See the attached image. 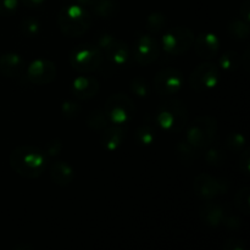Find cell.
Returning <instances> with one entry per match:
<instances>
[{
    "instance_id": "1",
    "label": "cell",
    "mask_w": 250,
    "mask_h": 250,
    "mask_svg": "<svg viewBox=\"0 0 250 250\" xmlns=\"http://www.w3.org/2000/svg\"><path fill=\"white\" fill-rule=\"evenodd\" d=\"M10 167L15 173L23 178L34 180L43 175L48 165L45 151L37 146H17L10 153Z\"/></svg>"
},
{
    "instance_id": "2",
    "label": "cell",
    "mask_w": 250,
    "mask_h": 250,
    "mask_svg": "<svg viewBox=\"0 0 250 250\" xmlns=\"http://www.w3.org/2000/svg\"><path fill=\"white\" fill-rule=\"evenodd\" d=\"M59 29L66 37H81L87 33L93 23L90 12L80 4L62 7L56 17Z\"/></svg>"
},
{
    "instance_id": "3",
    "label": "cell",
    "mask_w": 250,
    "mask_h": 250,
    "mask_svg": "<svg viewBox=\"0 0 250 250\" xmlns=\"http://www.w3.org/2000/svg\"><path fill=\"white\" fill-rule=\"evenodd\" d=\"M155 124L167 133H178L188 124V110L180 99L165 100L158 106Z\"/></svg>"
},
{
    "instance_id": "4",
    "label": "cell",
    "mask_w": 250,
    "mask_h": 250,
    "mask_svg": "<svg viewBox=\"0 0 250 250\" xmlns=\"http://www.w3.org/2000/svg\"><path fill=\"white\" fill-rule=\"evenodd\" d=\"M219 131L217 120L211 115H203L193 120L188 127L186 141L197 150H204L212 146Z\"/></svg>"
},
{
    "instance_id": "5",
    "label": "cell",
    "mask_w": 250,
    "mask_h": 250,
    "mask_svg": "<svg viewBox=\"0 0 250 250\" xmlns=\"http://www.w3.org/2000/svg\"><path fill=\"white\" fill-rule=\"evenodd\" d=\"M68 61L73 70L87 75L99 70L104 62V55L94 44H80L71 50Z\"/></svg>"
},
{
    "instance_id": "6",
    "label": "cell",
    "mask_w": 250,
    "mask_h": 250,
    "mask_svg": "<svg viewBox=\"0 0 250 250\" xmlns=\"http://www.w3.org/2000/svg\"><path fill=\"white\" fill-rule=\"evenodd\" d=\"M104 111L109 117L110 124L127 125L136 115V105L127 94L116 93L106 99Z\"/></svg>"
},
{
    "instance_id": "7",
    "label": "cell",
    "mask_w": 250,
    "mask_h": 250,
    "mask_svg": "<svg viewBox=\"0 0 250 250\" xmlns=\"http://www.w3.org/2000/svg\"><path fill=\"white\" fill-rule=\"evenodd\" d=\"M194 33L188 27H172L161 38L163 49L168 55H181L189 50L194 44Z\"/></svg>"
},
{
    "instance_id": "8",
    "label": "cell",
    "mask_w": 250,
    "mask_h": 250,
    "mask_svg": "<svg viewBox=\"0 0 250 250\" xmlns=\"http://www.w3.org/2000/svg\"><path fill=\"white\" fill-rule=\"evenodd\" d=\"M160 44L155 37L149 33H139L136 36L133 46L131 48L132 58L138 65L149 66L156 61L160 55Z\"/></svg>"
},
{
    "instance_id": "9",
    "label": "cell",
    "mask_w": 250,
    "mask_h": 250,
    "mask_svg": "<svg viewBox=\"0 0 250 250\" xmlns=\"http://www.w3.org/2000/svg\"><path fill=\"white\" fill-rule=\"evenodd\" d=\"M220 68L212 62H203L193 70L189 77V85L198 93L207 92L216 87L220 82Z\"/></svg>"
},
{
    "instance_id": "10",
    "label": "cell",
    "mask_w": 250,
    "mask_h": 250,
    "mask_svg": "<svg viewBox=\"0 0 250 250\" xmlns=\"http://www.w3.org/2000/svg\"><path fill=\"white\" fill-rule=\"evenodd\" d=\"M194 194L202 200H214L219 195L225 194L229 190L227 181L216 178L208 173H200L193 181Z\"/></svg>"
},
{
    "instance_id": "11",
    "label": "cell",
    "mask_w": 250,
    "mask_h": 250,
    "mask_svg": "<svg viewBox=\"0 0 250 250\" xmlns=\"http://www.w3.org/2000/svg\"><path fill=\"white\" fill-rule=\"evenodd\" d=\"M153 85L160 95L176 94L183 87V73L175 67L163 68L154 77Z\"/></svg>"
},
{
    "instance_id": "12",
    "label": "cell",
    "mask_w": 250,
    "mask_h": 250,
    "mask_svg": "<svg viewBox=\"0 0 250 250\" xmlns=\"http://www.w3.org/2000/svg\"><path fill=\"white\" fill-rule=\"evenodd\" d=\"M58 75V67L49 59H37L26 68L27 80L36 85H46L53 82Z\"/></svg>"
},
{
    "instance_id": "13",
    "label": "cell",
    "mask_w": 250,
    "mask_h": 250,
    "mask_svg": "<svg viewBox=\"0 0 250 250\" xmlns=\"http://www.w3.org/2000/svg\"><path fill=\"white\" fill-rule=\"evenodd\" d=\"M193 45H194L195 54L199 58L210 60V59H214L219 54L221 42H220L219 37L216 34L204 32V33H200L197 38H194Z\"/></svg>"
},
{
    "instance_id": "14",
    "label": "cell",
    "mask_w": 250,
    "mask_h": 250,
    "mask_svg": "<svg viewBox=\"0 0 250 250\" xmlns=\"http://www.w3.org/2000/svg\"><path fill=\"white\" fill-rule=\"evenodd\" d=\"M127 137V126L126 125H114L107 126L102 131L100 142L105 150L115 151L124 144Z\"/></svg>"
},
{
    "instance_id": "15",
    "label": "cell",
    "mask_w": 250,
    "mask_h": 250,
    "mask_svg": "<svg viewBox=\"0 0 250 250\" xmlns=\"http://www.w3.org/2000/svg\"><path fill=\"white\" fill-rule=\"evenodd\" d=\"M103 55H105V58L111 62V65L125 66L132 58L131 46L126 42L115 38L103 51Z\"/></svg>"
},
{
    "instance_id": "16",
    "label": "cell",
    "mask_w": 250,
    "mask_h": 250,
    "mask_svg": "<svg viewBox=\"0 0 250 250\" xmlns=\"http://www.w3.org/2000/svg\"><path fill=\"white\" fill-rule=\"evenodd\" d=\"M99 89V81L92 76H78L72 82V93L78 100L92 99L98 94Z\"/></svg>"
},
{
    "instance_id": "17",
    "label": "cell",
    "mask_w": 250,
    "mask_h": 250,
    "mask_svg": "<svg viewBox=\"0 0 250 250\" xmlns=\"http://www.w3.org/2000/svg\"><path fill=\"white\" fill-rule=\"evenodd\" d=\"M26 70L23 56L17 53H5L0 56V73L5 77L16 78Z\"/></svg>"
},
{
    "instance_id": "18",
    "label": "cell",
    "mask_w": 250,
    "mask_h": 250,
    "mask_svg": "<svg viewBox=\"0 0 250 250\" xmlns=\"http://www.w3.org/2000/svg\"><path fill=\"white\" fill-rule=\"evenodd\" d=\"M199 215L202 221L210 227H217L222 224L225 217V210L222 205L211 200H205L204 204L200 207Z\"/></svg>"
},
{
    "instance_id": "19",
    "label": "cell",
    "mask_w": 250,
    "mask_h": 250,
    "mask_svg": "<svg viewBox=\"0 0 250 250\" xmlns=\"http://www.w3.org/2000/svg\"><path fill=\"white\" fill-rule=\"evenodd\" d=\"M50 178L55 185L67 187L75 180V170L66 161H55L50 166Z\"/></svg>"
},
{
    "instance_id": "20",
    "label": "cell",
    "mask_w": 250,
    "mask_h": 250,
    "mask_svg": "<svg viewBox=\"0 0 250 250\" xmlns=\"http://www.w3.org/2000/svg\"><path fill=\"white\" fill-rule=\"evenodd\" d=\"M90 9L102 19H112L119 14L120 5L117 0H93Z\"/></svg>"
},
{
    "instance_id": "21",
    "label": "cell",
    "mask_w": 250,
    "mask_h": 250,
    "mask_svg": "<svg viewBox=\"0 0 250 250\" xmlns=\"http://www.w3.org/2000/svg\"><path fill=\"white\" fill-rule=\"evenodd\" d=\"M156 137L155 125H150V122L142 124L134 133V139L139 146H149L154 143Z\"/></svg>"
},
{
    "instance_id": "22",
    "label": "cell",
    "mask_w": 250,
    "mask_h": 250,
    "mask_svg": "<svg viewBox=\"0 0 250 250\" xmlns=\"http://www.w3.org/2000/svg\"><path fill=\"white\" fill-rule=\"evenodd\" d=\"M85 124H87L88 128L92 129V131L102 132L103 129L109 126L110 120L105 114L104 109H95L88 114Z\"/></svg>"
},
{
    "instance_id": "23",
    "label": "cell",
    "mask_w": 250,
    "mask_h": 250,
    "mask_svg": "<svg viewBox=\"0 0 250 250\" xmlns=\"http://www.w3.org/2000/svg\"><path fill=\"white\" fill-rule=\"evenodd\" d=\"M227 31L231 34L232 38L243 41L247 39L250 34V27L248 22L243 21L242 19H234L227 26Z\"/></svg>"
},
{
    "instance_id": "24",
    "label": "cell",
    "mask_w": 250,
    "mask_h": 250,
    "mask_svg": "<svg viewBox=\"0 0 250 250\" xmlns=\"http://www.w3.org/2000/svg\"><path fill=\"white\" fill-rule=\"evenodd\" d=\"M220 67L226 72H234L241 67V55L234 50H229L221 55L219 60Z\"/></svg>"
},
{
    "instance_id": "25",
    "label": "cell",
    "mask_w": 250,
    "mask_h": 250,
    "mask_svg": "<svg viewBox=\"0 0 250 250\" xmlns=\"http://www.w3.org/2000/svg\"><path fill=\"white\" fill-rule=\"evenodd\" d=\"M195 151H197V149L193 148L186 139L178 142L177 148H176L178 159H180L181 164H183V165H192L194 163Z\"/></svg>"
},
{
    "instance_id": "26",
    "label": "cell",
    "mask_w": 250,
    "mask_h": 250,
    "mask_svg": "<svg viewBox=\"0 0 250 250\" xmlns=\"http://www.w3.org/2000/svg\"><path fill=\"white\" fill-rule=\"evenodd\" d=\"M129 88H131V92L139 98L149 97L151 92L150 83H149L146 78L142 77V76H136V77L131 81Z\"/></svg>"
},
{
    "instance_id": "27",
    "label": "cell",
    "mask_w": 250,
    "mask_h": 250,
    "mask_svg": "<svg viewBox=\"0 0 250 250\" xmlns=\"http://www.w3.org/2000/svg\"><path fill=\"white\" fill-rule=\"evenodd\" d=\"M20 31L24 37H37L41 32V22L36 17H24L20 23Z\"/></svg>"
},
{
    "instance_id": "28",
    "label": "cell",
    "mask_w": 250,
    "mask_h": 250,
    "mask_svg": "<svg viewBox=\"0 0 250 250\" xmlns=\"http://www.w3.org/2000/svg\"><path fill=\"white\" fill-rule=\"evenodd\" d=\"M166 17L161 12H151L146 20V28L150 33H159L166 28Z\"/></svg>"
},
{
    "instance_id": "29",
    "label": "cell",
    "mask_w": 250,
    "mask_h": 250,
    "mask_svg": "<svg viewBox=\"0 0 250 250\" xmlns=\"http://www.w3.org/2000/svg\"><path fill=\"white\" fill-rule=\"evenodd\" d=\"M234 204L237 209L243 215H249L250 212V188L243 187L237 192L234 197Z\"/></svg>"
},
{
    "instance_id": "30",
    "label": "cell",
    "mask_w": 250,
    "mask_h": 250,
    "mask_svg": "<svg viewBox=\"0 0 250 250\" xmlns=\"http://www.w3.org/2000/svg\"><path fill=\"white\" fill-rule=\"evenodd\" d=\"M208 150L205 151V161L209 165L215 166V167H220L226 163V153L222 149L219 148H207Z\"/></svg>"
},
{
    "instance_id": "31",
    "label": "cell",
    "mask_w": 250,
    "mask_h": 250,
    "mask_svg": "<svg viewBox=\"0 0 250 250\" xmlns=\"http://www.w3.org/2000/svg\"><path fill=\"white\" fill-rule=\"evenodd\" d=\"M246 138L242 133L239 132H232L227 136L226 138V146L229 150L232 153H241L244 148H246Z\"/></svg>"
},
{
    "instance_id": "32",
    "label": "cell",
    "mask_w": 250,
    "mask_h": 250,
    "mask_svg": "<svg viewBox=\"0 0 250 250\" xmlns=\"http://www.w3.org/2000/svg\"><path fill=\"white\" fill-rule=\"evenodd\" d=\"M81 110H82V106L77 102H73V100L63 102L62 105H61V112H62L63 117H66L67 120L76 119L81 114Z\"/></svg>"
},
{
    "instance_id": "33",
    "label": "cell",
    "mask_w": 250,
    "mask_h": 250,
    "mask_svg": "<svg viewBox=\"0 0 250 250\" xmlns=\"http://www.w3.org/2000/svg\"><path fill=\"white\" fill-rule=\"evenodd\" d=\"M20 0H0V16L9 17L19 9Z\"/></svg>"
},
{
    "instance_id": "34",
    "label": "cell",
    "mask_w": 250,
    "mask_h": 250,
    "mask_svg": "<svg viewBox=\"0 0 250 250\" xmlns=\"http://www.w3.org/2000/svg\"><path fill=\"white\" fill-rule=\"evenodd\" d=\"M62 146H63L62 142H61L60 139L54 138L46 143L44 151H45V154L48 158H55V156H58L59 154L61 153V150H62Z\"/></svg>"
},
{
    "instance_id": "35",
    "label": "cell",
    "mask_w": 250,
    "mask_h": 250,
    "mask_svg": "<svg viewBox=\"0 0 250 250\" xmlns=\"http://www.w3.org/2000/svg\"><path fill=\"white\" fill-rule=\"evenodd\" d=\"M241 158H239V168L244 176L250 175V150L249 148H244L241 151Z\"/></svg>"
},
{
    "instance_id": "36",
    "label": "cell",
    "mask_w": 250,
    "mask_h": 250,
    "mask_svg": "<svg viewBox=\"0 0 250 250\" xmlns=\"http://www.w3.org/2000/svg\"><path fill=\"white\" fill-rule=\"evenodd\" d=\"M222 224L226 226L227 229L229 231H238L242 227V220L238 216L234 215H229V216H225L222 220Z\"/></svg>"
},
{
    "instance_id": "37",
    "label": "cell",
    "mask_w": 250,
    "mask_h": 250,
    "mask_svg": "<svg viewBox=\"0 0 250 250\" xmlns=\"http://www.w3.org/2000/svg\"><path fill=\"white\" fill-rule=\"evenodd\" d=\"M222 249L224 250H244L246 249V243L243 239L241 238H229L225 241L222 244Z\"/></svg>"
},
{
    "instance_id": "38",
    "label": "cell",
    "mask_w": 250,
    "mask_h": 250,
    "mask_svg": "<svg viewBox=\"0 0 250 250\" xmlns=\"http://www.w3.org/2000/svg\"><path fill=\"white\" fill-rule=\"evenodd\" d=\"M239 14H241V19L246 22H250V0H244L242 4L241 9H239Z\"/></svg>"
},
{
    "instance_id": "39",
    "label": "cell",
    "mask_w": 250,
    "mask_h": 250,
    "mask_svg": "<svg viewBox=\"0 0 250 250\" xmlns=\"http://www.w3.org/2000/svg\"><path fill=\"white\" fill-rule=\"evenodd\" d=\"M20 1L29 9H36V7L42 6L45 2V0H20Z\"/></svg>"
},
{
    "instance_id": "40",
    "label": "cell",
    "mask_w": 250,
    "mask_h": 250,
    "mask_svg": "<svg viewBox=\"0 0 250 250\" xmlns=\"http://www.w3.org/2000/svg\"><path fill=\"white\" fill-rule=\"evenodd\" d=\"M249 49H246L243 55H241V66H243L246 72H249Z\"/></svg>"
},
{
    "instance_id": "41",
    "label": "cell",
    "mask_w": 250,
    "mask_h": 250,
    "mask_svg": "<svg viewBox=\"0 0 250 250\" xmlns=\"http://www.w3.org/2000/svg\"><path fill=\"white\" fill-rule=\"evenodd\" d=\"M76 1H77V4H80V5H82V6H88L89 7L90 5H92V2H93V0H76Z\"/></svg>"
}]
</instances>
